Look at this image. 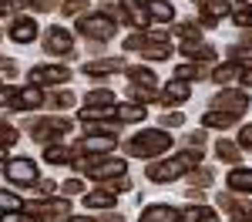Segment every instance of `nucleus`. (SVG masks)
I'll return each mask as SVG.
<instances>
[{
	"mask_svg": "<svg viewBox=\"0 0 252 222\" xmlns=\"http://www.w3.org/2000/svg\"><path fill=\"white\" fill-rule=\"evenodd\" d=\"M239 148H242V152H252V125H242V131H239Z\"/></svg>",
	"mask_w": 252,
	"mask_h": 222,
	"instance_id": "nucleus-49",
	"label": "nucleus"
},
{
	"mask_svg": "<svg viewBox=\"0 0 252 222\" xmlns=\"http://www.w3.org/2000/svg\"><path fill=\"white\" fill-rule=\"evenodd\" d=\"M10 95H14V88H10V84H3V88H0V104H7Z\"/></svg>",
	"mask_w": 252,
	"mask_h": 222,
	"instance_id": "nucleus-56",
	"label": "nucleus"
},
{
	"mask_svg": "<svg viewBox=\"0 0 252 222\" xmlns=\"http://www.w3.org/2000/svg\"><path fill=\"white\" fill-rule=\"evenodd\" d=\"M125 78H128V84H148V88H158L155 71L145 67V64H131V67H125Z\"/></svg>",
	"mask_w": 252,
	"mask_h": 222,
	"instance_id": "nucleus-31",
	"label": "nucleus"
},
{
	"mask_svg": "<svg viewBox=\"0 0 252 222\" xmlns=\"http://www.w3.org/2000/svg\"><path fill=\"white\" fill-rule=\"evenodd\" d=\"M104 189H108V192H131V179H128V175H118V179H111V182H104Z\"/></svg>",
	"mask_w": 252,
	"mask_h": 222,
	"instance_id": "nucleus-45",
	"label": "nucleus"
},
{
	"mask_svg": "<svg viewBox=\"0 0 252 222\" xmlns=\"http://www.w3.org/2000/svg\"><path fill=\"white\" fill-rule=\"evenodd\" d=\"M239 74H242V64H239V61H222V64L212 71V81L229 88V84H235V81H239Z\"/></svg>",
	"mask_w": 252,
	"mask_h": 222,
	"instance_id": "nucleus-26",
	"label": "nucleus"
},
{
	"mask_svg": "<svg viewBox=\"0 0 252 222\" xmlns=\"http://www.w3.org/2000/svg\"><path fill=\"white\" fill-rule=\"evenodd\" d=\"M175 138L168 135V128H145V131H138L135 138L125 141V152L131 155V159H148L155 161L161 159L165 152H172Z\"/></svg>",
	"mask_w": 252,
	"mask_h": 222,
	"instance_id": "nucleus-2",
	"label": "nucleus"
},
{
	"mask_svg": "<svg viewBox=\"0 0 252 222\" xmlns=\"http://www.w3.org/2000/svg\"><path fill=\"white\" fill-rule=\"evenodd\" d=\"M0 71H3L7 78H14V74H17V64H14V61H0Z\"/></svg>",
	"mask_w": 252,
	"mask_h": 222,
	"instance_id": "nucleus-53",
	"label": "nucleus"
},
{
	"mask_svg": "<svg viewBox=\"0 0 252 222\" xmlns=\"http://www.w3.org/2000/svg\"><path fill=\"white\" fill-rule=\"evenodd\" d=\"M34 189H37L40 195H54V192H61V185H58L54 179H40L37 185H34Z\"/></svg>",
	"mask_w": 252,
	"mask_h": 222,
	"instance_id": "nucleus-48",
	"label": "nucleus"
},
{
	"mask_svg": "<svg viewBox=\"0 0 252 222\" xmlns=\"http://www.w3.org/2000/svg\"><path fill=\"white\" fill-rule=\"evenodd\" d=\"M138 222H182V219H178V209L155 202V205H148V209L141 212V219H138Z\"/></svg>",
	"mask_w": 252,
	"mask_h": 222,
	"instance_id": "nucleus-23",
	"label": "nucleus"
},
{
	"mask_svg": "<svg viewBox=\"0 0 252 222\" xmlns=\"http://www.w3.org/2000/svg\"><path fill=\"white\" fill-rule=\"evenodd\" d=\"M54 3H61V0H27V7H31L34 14H47V10H54Z\"/></svg>",
	"mask_w": 252,
	"mask_h": 222,
	"instance_id": "nucleus-47",
	"label": "nucleus"
},
{
	"mask_svg": "<svg viewBox=\"0 0 252 222\" xmlns=\"http://www.w3.org/2000/svg\"><path fill=\"white\" fill-rule=\"evenodd\" d=\"M81 155H78V148H64V145H44V161L47 165H74Z\"/></svg>",
	"mask_w": 252,
	"mask_h": 222,
	"instance_id": "nucleus-19",
	"label": "nucleus"
},
{
	"mask_svg": "<svg viewBox=\"0 0 252 222\" xmlns=\"http://www.w3.org/2000/svg\"><path fill=\"white\" fill-rule=\"evenodd\" d=\"M141 3H145V10H148L152 20H161V24H172L175 20V7L168 0H141Z\"/></svg>",
	"mask_w": 252,
	"mask_h": 222,
	"instance_id": "nucleus-29",
	"label": "nucleus"
},
{
	"mask_svg": "<svg viewBox=\"0 0 252 222\" xmlns=\"http://www.w3.org/2000/svg\"><path fill=\"white\" fill-rule=\"evenodd\" d=\"M71 81V71L64 64H37L27 71V84L34 88H47V84H67Z\"/></svg>",
	"mask_w": 252,
	"mask_h": 222,
	"instance_id": "nucleus-11",
	"label": "nucleus"
},
{
	"mask_svg": "<svg viewBox=\"0 0 252 222\" xmlns=\"http://www.w3.org/2000/svg\"><path fill=\"white\" fill-rule=\"evenodd\" d=\"M44 51L47 54H54V58H71L74 54V31H67V27H47L44 31Z\"/></svg>",
	"mask_w": 252,
	"mask_h": 222,
	"instance_id": "nucleus-9",
	"label": "nucleus"
},
{
	"mask_svg": "<svg viewBox=\"0 0 252 222\" xmlns=\"http://www.w3.org/2000/svg\"><path fill=\"white\" fill-rule=\"evenodd\" d=\"M27 0H0V17H17Z\"/></svg>",
	"mask_w": 252,
	"mask_h": 222,
	"instance_id": "nucleus-43",
	"label": "nucleus"
},
{
	"mask_svg": "<svg viewBox=\"0 0 252 222\" xmlns=\"http://www.w3.org/2000/svg\"><path fill=\"white\" fill-rule=\"evenodd\" d=\"M61 192H64L67 199H74V195L88 192V189H84V182H81V179H67V182H61Z\"/></svg>",
	"mask_w": 252,
	"mask_h": 222,
	"instance_id": "nucleus-44",
	"label": "nucleus"
},
{
	"mask_svg": "<svg viewBox=\"0 0 252 222\" xmlns=\"http://www.w3.org/2000/svg\"><path fill=\"white\" fill-rule=\"evenodd\" d=\"M229 61H239V64H242V61H249V64H252V47H239V44L229 47Z\"/></svg>",
	"mask_w": 252,
	"mask_h": 222,
	"instance_id": "nucleus-46",
	"label": "nucleus"
},
{
	"mask_svg": "<svg viewBox=\"0 0 252 222\" xmlns=\"http://www.w3.org/2000/svg\"><path fill=\"white\" fill-rule=\"evenodd\" d=\"M7 161V145H0V165Z\"/></svg>",
	"mask_w": 252,
	"mask_h": 222,
	"instance_id": "nucleus-60",
	"label": "nucleus"
},
{
	"mask_svg": "<svg viewBox=\"0 0 252 222\" xmlns=\"http://www.w3.org/2000/svg\"><path fill=\"white\" fill-rule=\"evenodd\" d=\"M74 101H78V98H74V91H67V88H61V91H51L44 104H47L51 111H64V108H74Z\"/></svg>",
	"mask_w": 252,
	"mask_h": 222,
	"instance_id": "nucleus-35",
	"label": "nucleus"
},
{
	"mask_svg": "<svg viewBox=\"0 0 252 222\" xmlns=\"http://www.w3.org/2000/svg\"><path fill=\"white\" fill-rule=\"evenodd\" d=\"M242 47H252V31H242Z\"/></svg>",
	"mask_w": 252,
	"mask_h": 222,
	"instance_id": "nucleus-58",
	"label": "nucleus"
},
{
	"mask_svg": "<svg viewBox=\"0 0 252 222\" xmlns=\"http://www.w3.org/2000/svg\"><path fill=\"white\" fill-rule=\"evenodd\" d=\"M17 141H20V131L14 128V125L0 121V145H7V148H10V145H17Z\"/></svg>",
	"mask_w": 252,
	"mask_h": 222,
	"instance_id": "nucleus-41",
	"label": "nucleus"
},
{
	"mask_svg": "<svg viewBox=\"0 0 252 222\" xmlns=\"http://www.w3.org/2000/svg\"><path fill=\"white\" fill-rule=\"evenodd\" d=\"M0 37H3V31H0Z\"/></svg>",
	"mask_w": 252,
	"mask_h": 222,
	"instance_id": "nucleus-63",
	"label": "nucleus"
},
{
	"mask_svg": "<svg viewBox=\"0 0 252 222\" xmlns=\"http://www.w3.org/2000/svg\"><path fill=\"white\" fill-rule=\"evenodd\" d=\"M175 78L178 81H205V78H212V71H209V64H192V61H185V64L175 67Z\"/></svg>",
	"mask_w": 252,
	"mask_h": 222,
	"instance_id": "nucleus-27",
	"label": "nucleus"
},
{
	"mask_svg": "<svg viewBox=\"0 0 252 222\" xmlns=\"http://www.w3.org/2000/svg\"><path fill=\"white\" fill-rule=\"evenodd\" d=\"M232 14V3L229 0H209V3H202L198 7V27H205V31H212V27H219V20L229 17Z\"/></svg>",
	"mask_w": 252,
	"mask_h": 222,
	"instance_id": "nucleus-13",
	"label": "nucleus"
},
{
	"mask_svg": "<svg viewBox=\"0 0 252 222\" xmlns=\"http://www.w3.org/2000/svg\"><path fill=\"white\" fill-rule=\"evenodd\" d=\"M189 145H192V148H202V145H205V131H192V135H189Z\"/></svg>",
	"mask_w": 252,
	"mask_h": 222,
	"instance_id": "nucleus-51",
	"label": "nucleus"
},
{
	"mask_svg": "<svg viewBox=\"0 0 252 222\" xmlns=\"http://www.w3.org/2000/svg\"><path fill=\"white\" fill-rule=\"evenodd\" d=\"M192 3H198V7H202V3H209V0H192Z\"/></svg>",
	"mask_w": 252,
	"mask_h": 222,
	"instance_id": "nucleus-62",
	"label": "nucleus"
},
{
	"mask_svg": "<svg viewBox=\"0 0 252 222\" xmlns=\"http://www.w3.org/2000/svg\"><path fill=\"white\" fill-rule=\"evenodd\" d=\"M215 155L225 161V165H239V161H242V148H239V141H232V138H219L215 141Z\"/></svg>",
	"mask_w": 252,
	"mask_h": 222,
	"instance_id": "nucleus-30",
	"label": "nucleus"
},
{
	"mask_svg": "<svg viewBox=\"0 0 252 222\" xmlns=\"http://www.w3.org/2000/svg\"><path fill=\"white\" fill-rule=\"evenodd\" d=\"M225 185H229V192H235V195H252V168H232Z\"/></svg>",
	"mask_w": 252,
	"mask_h": 222,
	"instance_id": "nucleus-21",
	"label": "nucleus"
},
{
	"mask_svg": "<svg viewBox=\"0 0 252 222\" xmlns=\"http://www.w3.org/2000/svg\"><path fill=\"white\" fill-rule=\"evenodd\" d=\"M61 222H94V219H88V216H64Z\"/></svg>",
	"mask_w": 252,
	"mask_h": 222,
	"instance_id": "nucleus-57",
	"label": "nucleus"
},
{
	"mask_svg": "<svg viewBox=\"0 0 252 222\" xmlns=\"http://www.w3.org/2000/svg\"><path fill=\"white\" fill-rule=\"evenodd\" d=\"M3 222H40L37 216H34V219H27V216H24V212H7V219Z\"/></svg>",
	"mask_w": 252,
	"mask_h": 222,
	"instance_id": "nucleus-52",
	"label": "nucleus"
},
{
	"mask_svg": "<svg viewBox=\"0 0 252 222\" xmlns=\"http://www.w3.org/2000/svg\"><path fill=\"white\" fill-rule=\"evenodd\" d=\"M209 108H212V111H229V115H239V118H242L246 108H249V95L239 91V88H222L219 95H212Z\"/></svg>",
	"mask_w": 252,
	"mask_h": 222,
	"instance_id": "nucleus-10",
	"label": "nucleus"
},
{
	"mask_svg": "<svg viewBox=\"0 0 252 222\" xmlns=\"http://www.w3.org/2000/svg\"><path fill=\"white\" fill-rule=\"evenodd\" d=\"M195 165H202V148H185V152H178L172 159H155L148 168H145V175L152 182H175V179H185L189 172H192Z\"/></svg>",
	"mask_w": 252,
	"mask_h": 222,
	"instance_id": "nucleus-1",
	"label": "nucleus"
},
{
	"mask_svg": "<svg viewBox=\"0 0 252 222\" xmlns=\"http://www.w3.org/2000/svg\"><path fill=\"white\" fill-rule=\"evenodd\" d=\"M178 125H185V115H182V111H165V115H158V128H178Z\"/></svg>",
	"mask_w": 252,
	"mask_h": 222,
	"instance_id": "nucleus-42",
	"label": "nucleus"
},
{
	"mask_svg": "<svg viewBox=\"0 0 252 222\" xmlns=\"http://www.w3.org/2000/svg\"><path fill=\"white\" fill-rule=\"evenodd\" d=\"M24 212L27 216H37V219H64L71 216V199L67 195H44V199H34V202H24Z\"/></svg>",
	"mask_w": 252,
	"mask_h": 222,
	"instance_id": "nucleus-6",
	"label": "nucleus"
},
{
	"mask_svg": "<svg viewBox=\"0 0 252 222\" xmlns=\"http://www.w3.org/2000/svg\"><path fill=\"white\" fill-rule=\"evenodd\" d=\"M128 101H135V104H152V101H161V88H148V84H128Z\"/></svg>",
	"mask_w": 252,
	"mask_h": 222,
	"instance_id": "nucleus-32",
	"label": "nucleus"
},
{
	"mask_svg": "<svg viewBox=\"0 0 252 222\" xmlns=\"http://www.w3.org/2000/svg\"><path fill=\"white\" fill-rule=\"evenodd\" d=\"M71 131V121L67 118H40V121H31V128H27V135L37 141V145H54V138L61 135H67Z\"/></svg>",
	"mask_w": 252,
	"mask_h": 222,
	"instance_id": "nucleus-7",
	"label": "nucleus"
},
{
	"mask_svg": "<svg viewBox=\"0 0 252 222\" xmlns=\"http://www.w3.org/2000/svg\"><path fill=\"white\" fill-rule=\"evenodd\" d=\"M78 31L81 37L94 40V44H101V40H111L118 31V20L111 17V14H104V10H94V14H81L78 17Z\"/></svg>",
	"mask_w": 252,
	"mask_h": 222,
	"instance_id": "nucleus-4",
	"label": "nucleus"
},
{
	"mask_svg": "<svg viewBox=\"0 0 252 222\" xmlns=\"http://www.w3.org/2000/svg\"><path fill=\"white\" fill-rule=\"evenodd\" d=\"M0 88H3V84H0Z\"/></svg>",
	"mask_w": 252,
	"mask_h": 222,
	"instance_id": "nucleus-64",
	"label": "nucleus"
},
{
	"mask_svg": "<svg viewBox=\"0 0 252 222\" xmlns=\"http://www.w3.org/2000/svg\"><path fill=\"white\" fill-rule=\"evenodd\" d=\"M172 34L182 40V44H185V40H202V27H198L195 20H182V24H175Z\"/></svg>",
	"mask_w": 252,
	"mask_h": 222,
	"instance_id": "nucleus-37",
	"label": "nucleus"
},
{
	"mask_svg": "<svg viewBox=\"0 0 252 222\" xmlns=\"http://www.w3.org/2000/svg\"><path fill=\"white\" fill-rule=\"evenodd\" d=\"M189 98H192V84L189 81L172 78L168 84H161V104L175 108V104H182V101H189Z\"/></svg>",
	"mask_w": 252,
	"mask_h": 222,
	"instance_id": "nucleus-16",
	"label": "nucleus"
},
{
	"mask_svg": "<svg viewBox=\"0 0 252 222\" xmlns=\"http://www.w3.org/2000/svg\"><path fill=\"white\" fill-rule=\"evenodd\" d=\"M44 101H47L44 88L27 84V88H14V95H10V101H7V108H10V111H37Z\"/></svg>",
	"mask_w": 252,
	"mask_h": 222,
	"instance_id": "nucleus-12",
	"label": "nucleus"
},
{
	"mask_svg": "<svg viewBox=\"0 0 252 222\" xmlns=\"http://www.w3.org/2000/svg\"><path fill=\"white\" fill-rule=\"evenodd\" d=\"M219 205L232 216V219H239V216H246V212H252V202L249 195H235V192H222L219 195Z\"/></svg>",
	"mask_w": 252,
	"mask_h": 222,
	"instance_id": "nucleus-20",
	"label": "nucleus"
},
{
	"mask_svg": "<svg viewBox=\"0 0 252 222\" xmlns=\"http://www.w3.org/2000/svg\"><path fill=\"white\" fill-rule=\"evenodd\" d=\"M232 222H252V212H246V216H239V219H232Z\"/></svg>",
	"mask_w": 252,
	"mask_h": 222,
	"instance_id": "nucleus-61",
	"label": "nucleus"
},
{
	"mask_svg": "<svg viewBox=\"0 0 252 222\" xmlns=\"http://www.w3.org/2000/svg\"><path fill=\"white\" fill-rule=\"evenodd\" d=\"M88 10V0H61V14L64 17H81Z\"/></svg>",
	"mask_w": 252,
	"mask_h": 222,
	"instance_id": "nucleus-40",
	"label": "nucleus"
},
{
	"mask_svg": "<svg viewBox=\"0 0 252 222\" xmlns=\"http://www.w3.org/2000/svg\"><path fill=\"white\" fill-rule=\"evenodd\" d=\"M128 64L121 58H97V61H88L84 64V74H91V78H101V74H118V71H125Z\"/></svg>",
	"mask_w": 252,
	"mask_h": 222,
	"instance_id": "nucleus-18",
	"label": "nucleus"
},
{
	"mask_svg": "<svg viewBox=\"0 0 252 222\" xmlns=\"http://www.w3.org/2000/svg\"><path fill=\"white\" fill-rule=\"evenodd\" d=\"M37 20L34 17H24V14H17L14 17V24H10V31H7V37L14 40V44H31V40H37Z\"/></svg>",
	"mask_w": 252,
	"mask_h": 222,
	"instance_id": "nucleus-15",
	"label": "nucleus"
},
{
	"mask_svg": "<svg viewBox=\"0 0 252 222\" xmlns=\"http://www.w3.org/2000/svg\"><path fill=\"white\" fill-rule=\"evenodd\" d=\"M94 222H125V216H121V212H115V209H104V216H101V219H94Z\"/></svg>",
	"mask_w": 252,
	"mask_h": 222,
	"instance_id": "nucleus-50",
	"label": "nucleus"
},
{
	"mask_svg": "<svg viewBox=\"0 0 252 222\" xmlns=\"http://www.w3.org/2000/svg\"><path fill=\"white\" fill-rule=\"evenodd\" d=\"M101 10L111 14L115 20H121V24H128V27H135V31H148L152 27V17H148L141 0H118L111 7H101Z\"/></svg>",
	"mask_w": 252,
	"mask_h": 222,
	"instance_id": "nucleus-5",
	"label": "nucleus"
},
{
	"mask_svg": "<svg viewBox=\"0 0 252 222\" xmlns=\"http://www.w3.org/2000/svg\"><path fill=\"white\" fill-rule=\"evenodd\" d=\"M232 7H249L252 10V0H232Z\"/></svg>",
	"mask_w": 252,
	"mask_h": 222,
	"instance_id": "nucleus-59",
	"label": "nucleus"
},
{
	"mask_svg": "<svg viewBox=\"0 0 252 222\" xmlns=\"http://www.w3.org/2000/svg\"><path fill=\"white\" fill-rule=\"evenodd\" d=\"M232 24L239 27V31H252V10L249 7H232Z\"/></svg>",
	"mask_w": 252,
	"mask_h": 222,
	"instance_id": "nucleus-39",
	"label": "nucleus"
},
{
	"mask_svg": "<svg viewBox=\"0 0 252 222\" xmlns=\"http://www.w3.org/2000/svg\"><path fill=\"white\" fill-rule=\"evenodd\" d=\"M115 91L111 88H91L84 95V108H115Z\"/></svg>",
	"mask_w": 252,
	"mask_h": 222,
	"instance_id": "nucleus-28",
	"label": "nucleus"
},
{
	"mask_svg": "<svg viewBox=\"0 0 252 222\" xmlns=\"http://www.w3.org/2000/svg\"><path fill=\"white\" fill-rule=\"evenodd\" d=\"M185 195H189L192 202H205V189H189Z\"/></svg>",
	"mask_w": 252,
	"mask_h": 222,
	"instance_id": "nucleus-54",
	"label": "nucleus"
},
{
	"mask_svg": "<svg viewBox=\"0 0 252 222\" xmlns=\"http://www.w3.org/2000/svg\"><path fill=\"white\" fill-rule=\"evenodd\" d=\"M3 175H7V182L27 185V189L40 182V172H37V161L34 159H7L3 161Z\"/></svg>",
	"mask_w": 252,
	"mask_h": 222,
	"instance_id": "nucleus-8",
	"label": "nucleus"
},
{
	"mask_svg": "<svg viewBox=\"0 0 252 222\" xmlns=\"http://www.w3.org/2000/svg\"><path fill=\"white\" fill-rule=\"evenodd\" d=\"M182 58H189L192 64H209V61H215V47L205 44V40H185L182 44Z\"/></svg>",
	"mask_w": 252,
	"mask_h": 222,
	"instance_id": "nucleus-17",
	"label": "nucleus"
},
{
	"mask_svg": "<svg viewBox=\"0 0 252 222\" xmlns=\"http://www.w3.org/2000/svg\"><path fill=\"white\" fill-rule=\"evenodd\" d=\"M239 84H249V88H252V67H242V74H239Z\"/></svg>",
	"mask_w": 252,
	"mask_h": 222,
	"instance_id": "nucleus-55",
	"label": "nucleus"
},
{
	"mask_svg": "<svg viewBox=\"0 0 252 222\" xmlns=\"http://www.w3.org/2000/svg\"><path fill=\"white\" fill-rule=\"evenodd\" d=\"M212 182H215V172L209 165H195L192 172H189V185H192V189H205V185H212Z\"/></svg>",
	"mask_w": 252,
	"mask_h": 222,
	"instance_id": "nucleus-36",
	"label": "nucleus"
},
{
	"mask_svg": "<svg viewBox=\"0 0 252 222\" xmlns=\"http://www.w3.org/2000/svg\"><path fill=\"white\" fill-rule=\"evenodd\" d=\"M84 131H88V135H108V138H118V131H121V121H118V118H108V121H88V125H84Z\"/></svg>",
	"mask_w": 252,
	"mask_h": 222,
	"instance_id": "nucleus-34",
	"label": "nucleus"
},
{
	"mask_svg": "<svg viewBox=\"0 0 252 222\" xmlns=\"http://www.w3.org/2000/svg\"><path fill=\"white\" fill-rule=\"evenodd\" d=\"M74 148H78V155H111L118 148V138H108V135H84Z\"/></svg>",
	"mask_w": 252,
	"mask_h": 222,
	"instance_id": "nucleus-14",
	"label": "nucleus"
},
{
	"mask_svg": "<svg viewBox=\"0 0 252 222\" xmlns=\"http://www.w3.org/2000/svg\"><path fill=\"white\" fill-rule=\"evenodd\" d=\"M178 219L182 222H222L219 216H215V209H209L205 202H195V205H189V209H182Z\"/></svg>",
	"mask_w": 252,
	"mask_h": 222,
	"instance_id": "nucleus-22",
	"label": "nucleus"
},
{
	"mask_svg": "<svg viewBox=\"0 0 252 222\" xmlns=\"http://www.w3.org/2000/svg\"><path fill=\"white\" fill-rule=\"evenodd\" d=\"M145 104H135V101H125V104H115V118L121 125H138V121H145Z\"/></svg>",
	"mask_w": 252,
	"mask_h": 222,
	"instance_id": "nucleus-24",
	"label": "nucleus"
},
{
	"mask_svg": "<svg viewBox=\"0 0 252 222\" xmlns=\"http://www.w3.org/2000/svg\"><path fill=\"white\" fill-rule=\"evenodd\" d=\"M84 209H115V202H118V195L115 192H108L104 185L101 189H94V192H84Z\"/></svg>",
	"mask_w": 252,
	"mask_h": 222,
	"instance_id": "nucleus-25",
	"label": "nucleus"
},
{
	"mask_svg": "<svg viewBox=\"0 0 252 222\" xmlns=\"http://www.w3.org/2000/svg\"><path fill=\"white\" fill-rule=\"evenodd\" d=\"M0 212H24V199H20L17 192L0 189Z\"/></svg>",
	"mask_w": 252,
	"mask_h": 222,
	"instance_id": "nucleus-38",
	"label": "nucleus"
},
{
	"mask_svg": "<svg viewBox=\"0 0 252 222\" xmlns=\"http://www.w3.org/2000/svg\"><path fill=\"white\" fill-rule=\"evenodd\" d=\"M71 168L74 172H84L88 179H94V182H111L118 175H128V165H125V159H118V155H81Z\"/></svg>",
	"mask_w": 252,
	"mask_h": 222,
	"instance_id": "nucleus-3",
	"label": "nucleus"
},
{
	"mask_svg": "<svg viewBox=\"0 0 252 222\" xmlns=\"http://www.w3.org/2000/svg\"><path fill=\"white\" fill-rule=\"evenodd\" d=\"M239 121H242L239 115H229V111H212V108L202 115V125H205V128H219V131H222V128H232V125H239Z\"/></svg>",
	"mask_w": 252,
	"mask_h": 222,
	"instance_id": "nucleus-33",
	"label": "nucleus"
}]
</instances>
